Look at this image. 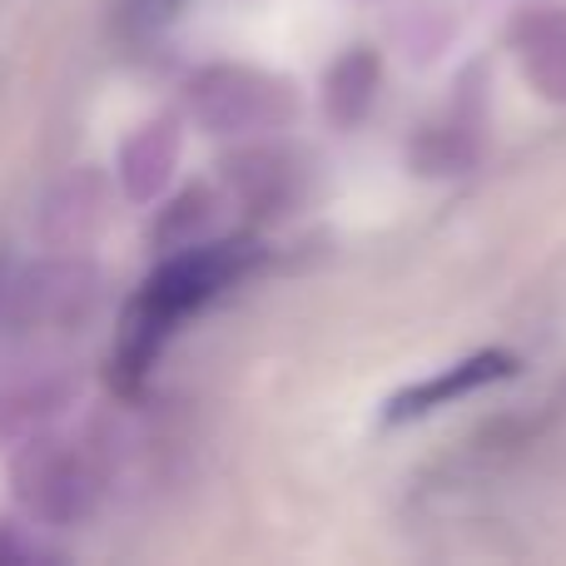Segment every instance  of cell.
Returning a JSON list of instances; mask_svg holds the SVG:
<instances>
[{
	"mask_svg": "<svg viewBox=\"0 0 566 566\" xmlns=\"http://www.w3.org/2000/svg\"><path fill=\"white\" fill-rule=\"evenodd\" d=\"M259 259H264V249L254 239H199L189 249H175V259L159 274H149L139 298L129 303L125 338H119V368L129 378H139L195 313H205L224 289L254 274Z\"/></svg>",
	"mask_w": 566,
	"mask_h": 566,
	"instance_id": "obj_1",
	"label": "cell"
},
{
	"mask_svg": "<svg viewBox=\"0 0 566 566\" xmlns=\"http://www.w3.org/2000/svg\"><path fill=\"white\" fill-rule=\"evenodd\" d=\"M185 109L205 135L259 139L298 119V90L293 80L259 65H205L189 75Z\"/></svg>",
	"mask_w": 566,
	"mask_h": 566,
	"instance_id": "obj_2",
	"label": "cell"
},
{
	"mask_svg": "<svg viewBox=\"0 0 566 566\" xmlns=\"http://www.w3.org/2000/svg\"><path fill=\"white\" fill-rule=\"evenodd\" d=\"M482 139H488V95H482V65L458 80L448 109L408 139V169L422 179H458L478 169Z\"/></svg>",
	"mask_w": 566,
	"mask_h": 566,
	"instance_id": "obj_3",
	"label": "cell"
},
{
	"mask_svg": "<svg viewBox=\"0 0 566 566\" xmlns=\"http://www.w3.org/2000/svg\"><path fill=\"white\" fill-rule=\"evenodd\" d=\"M15 497L45 527H75L95 507V472L65 442H30L15 458Z\"/></svg>",
	"mask_w": 566,
	"mask_h": 566,
	"instance_id": "obj_4",
	"label": "cell"
},
{
	"mask_svg": "<svg viewBox=\"0 0 566 566\" xmlns=\"http://www.w3.org/2000/svg\"><path fill=\"white\" fill-rule=\"evenodd\" d=\"M517 368H522V358H517V353H507V348L468 353V358L448 363V368H438V373H428V378H418V382H408V388L392 392V398L382 402V422H388V428L422 422V418H432V412L452 408V402L478 398L482 388L512 378Z\"/></svg>",
	"mask_w": 566,
	"mask_h": 566,
	"instance_id": "obj_5",
	"label": "cell"
},
{
	"mask_svg": "<svg viewBox=\"0 0 566 566\" xmlns=\"http://www.w3.org/2000/svg\"><path fill=\"white\" fill-rule=\"evenodd\" d=\"M224 179L239 205L259 219L289 214V209H298L303 195H308V169H303V159L279 145H249V149H239V155H229Z\"/></svg>",
	"mask_w": 566,
	"mask_h": 566,
	"instance_id": "obj_6",
	"label": "cell"
},
{
	"mask_svg": "<svg viewBox=\"0 0 566 566\" xmlns=\"http://www.w3.org/2000/svg\"><path fill=\"white\" fill-rule=\"evenodd\" d=\"M507 45L517 70L547 105H566V10L522 6L507 25Z\"/></svg>",
	"mask_w": 566,
	"mask_h": 566,
	"instance_id": "obj_7",
	"label": "cell"
},
{
	"mask_svg": "<svg viewBox=\"0 0 566 566\" xmlns=\"http://www.w3.org/2000/svg\"><path fill=\"white\" fill-rule=\"evenodd\" d=\"M115 169H119V185H125V195L135 199V205L159 199L179 169V119L159 115V119H149V125H139L135 135L125 139V149H119Z\"/></svg>",
	"mask_w": 566,
	"mask_h": 566,
	"instance_id": "obj_8",
	"label": "cell"
},
{
	"mask_svg": "<svg viewBox=\"0 0 566 566\" xmlns=\"http://www.w3.org/2000/svg\"><path fill=\"white\" fill-rule=\"evenodd\" d=\"M382 90V55L373 45H348L323 70V115L333 129H358Z\"/></svg>",
	"mask_w": 566,
	"mask_h": 566,
	"instance_id": "obj_9",
	"label": "cell"
},
{
	"mask_svg": "<svg viewBox=\"0 0 566 566\" xmlns=\"http://www.w3.org/2000/svg\"><path fill=\"white\" fill-rule=\"evenodd\" d=\"M209 195L205 189H189L185 199H175V205L165 209V219H159V229H155V239L175 254V249H189V244H199V239H209Z\"/></svg>",
	"mask_w": 566,
	"mask_h": 566,
	"instance_id": "obj_10",
	"label": "cell"
}]
</instances>
